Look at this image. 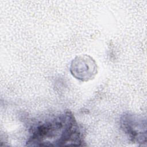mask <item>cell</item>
I'll return each instance as SVG.
<instances>
[{"label": "cell", "instance_id": "obj_2", "mask_svg": "<svg viewBox=\"0 0 147 147\" xmlns=\"http://www.w3.org/2000/svg\"><path fill=\"white\" fill-rule=\"evenodd\" d=\"M123 129L132 141L136 143L146 142V123L137 115H126L122 119Z\"/></svg>", "mask_w": 147, "mask_h": 147}, {"label": "cell", "instance_id": "obj_3", "mask_svg": "<svg viewBox=\"0 0 147 147\" xmlns=\"http://www.w3.org/2000/svg\"><path fill=\"white\" fill-rule=\"evenodd\" d=\"M71 72L77 79L88 80L96 74V64L89 56L78 57L72 62Z\"/></svg>", "mask_w": 147, "mask_h": 147}, {"label": "cell", "instance_id": "obj_1", "mask_svg": "<svg viewBox=\"0 0 147 147\" xmlns=\"http://www.w3.org/2000/svg\"><path fill=\"white\" fill-rule=\"evenodd\" d=\"M81 143L79 126L70 112L38 126L27 142L33 146H78Z\"/></svg>", "mask_w": 147, "mask_h": 147}]
</instances>
